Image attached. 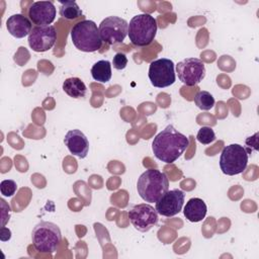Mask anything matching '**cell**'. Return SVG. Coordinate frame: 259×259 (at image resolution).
Returning <instances> with one entry per match:
<instances>
[{
    "label": "cell",
    "mask_w": 259,
    "mask_h": 259,
    "mask_svg": "<svg viewBox=\"0 0 259 259\" xmlns=\"http://www.w3.org/2000/svg\"><path fill=\"white\" fill-rule=\"evenodd\" d=\"M17 190V184L14 180L5 179L0 183V191L3 196H12Z\"/></svg>",
    "instance_id": "7402d4cb"
},
{
    "label": "cell",
    "mask_w": 259,
    "mask_h": 259,
    "mask_svg": "<svg viewBox=\"0 0 259 259\" xmlns=\"http://www.w3.org/2000/svg\"><path fill=\"white\" fill-rule=\"evenodd\" d=\"M92 78L99 83H107L112 76L111 64L107 60H100L96 62L91 68Z\"/></svg>",
    "instance_id": "ac0fdd59"
},
{
    "label": "cell",
    "mask_w": 259,
    "mask_h": 259,
    "mask_svg": "<svg viewBox=\"0 0 259 259\" xmlns=\"http://www.w3.org/2000/svg\"><path fill=\"white\" fill-rule=\"evenodd\" d=\"M60 15L68 20H73L82 15V10L75 1H60Z\"/></svg>",
    "instance_id": "d6986e66"
},
{
    "label": "cell",
    "mask_w": 259,
    "mask_h": 259,
    "mask_svg": "<svg viewBox=\"0 0 259 259\" xmlns=\"http://www.w3.org/2000/svg\"><path fill=\"white\" fill-rule=\"evenodd\" d=\"M112 65L113 68L116 70H122L126 67L127 65V58L123 53H117L114 55L112 59Z\"/></svg>",
    "instance_id": "603a6c76"
},
{
    "label": "cell",
    "mask_w": 259,
    "mask_h": 259,
    "mask_svg": "<svg viewBox=\"0 0 259 259\" xmlns=\"http://www.w3.org/2000/svg\"><path fill=\"white\" fill-rule=\"evenodd\" d=\"M6 27L8 32L16 38H22L29 35L32 29L30 20L20 13L9 16L6 21Z\"/></svg>",
    "instance_id": "9a60e30c"
},
{
    "label": "cell",
    "mask_w": 259,
    "mask_h": 259,
    "mask_svg": "<svg viewBox=\"0 0 259 259\" xmlns=\"http://www.w3.org/2000/svg\"><path fill=\"white\" fill-rule=\"evenodd\" d=\"M179 80L186 86H195L205 77L204 63L197 58H186L176 65Z\"/></svg>",
    "instance_id": "9c48e42d"
},
{
    "label": "cell",
    "mask_w": 259,
    "mask_h": 259,
    "mask_svg": "<svg viewBox=\"0 0 259 259\" xmlns=\"http://www.w3.org/2000/svg\"><path fill=\"white\" fill-rule=\"evenodd\" d=\"M195 105L201 110H209L214 105V98L213 96L204 90H200L195 94L194 97Z\"/></svg>",
    "instance_id": "ffe728a7"
},
{
    "label": "cell",
    "mask_w": 259,
    "mask_h": 259,
    "mask_svg": "<svg viewBox=\"0 0 259 259\" xmlns=\"http://www.w3.org/2000/svg\"><path fill=\"white\" fill-rule=\"evenodd\" d=\"M168 188L169 180L167 175L157 169L146 170L141 174L137 182L138 193L147 202H157Z\"/></svg>",
    "instance_id": "7a4b0ae2"
},
{
    "label": "cell",
    "mask_w": 259,
    "mask_h": 259,
    "mask_svg": "<svg viewBox=\"0 0 259 259\" xmlns=\"http://www.w3.org/2000/svg\"><path fill=\"white\" fill-rule=\"evenodd\" d=\"M185 193L180 189L167 190L156 202V210L163 217H174L182 209Z\"/></svg>",
    "instance_id": "7c38bea8"
},
{
    "label": "cell",
    "mask_w": 259,
    "mask_h": 259,
    "mask_svg": "<svg viewBox=\"0 0 259 259\" xmlns=\"http://www.w3.org/2000/svg\"><path fill=\"white\" fill-rule=\"evenodd\" d=\"M56 14L57 10L53 1H36L28 9V16L36 26L51 25L56 18Z\"/></svg>",
    "instance_id": "4fadbf2b"
},
{
    "label": "cell",
    "mask_w": 259,
    "mask_h": 259,
    "mask_svg": "<svg viewBox=\"0 0 259 259\" xmlns=\"http://www.w3.org/2000/svg\"><path fill=\"white\" fill-rule=\"evenodd\" d=\"M63 90L73 98H82L87 93L85 83L78 77L67 78L63 83Z\"/></svg>",
    "instance_id": "e0dca14e"
},
{
    "label": "cell",
    "mask_w": 259,
    "mask_h": 259,
    "mask_svg": "<svg viewBox=\"0 0 259 259\" xmlns=\"http://www.w3.org/2000/svg\"><path fill=\"white\" fill-rule=\"evenodd\" d=\"M151 84L157 88H165L174 84L176 80L175 65L172 60L160 58L151 62L148 73Z\"/></svg>",
    "instance_id": "52a82bcc"
},
{
    "label": "cell",
    "mask_w": 259,
    "mask_h": 259,
    "mask_svg": "<svg viewBox=\"0 0 259 259\" xmlns=\"http://www.w3.org/2000/svg\"><path fill=\"white\" fill-rule=\"evenodd\" d=\"M188 146V138L169 124L154 138L152 150L158 160L171 164L184 153Z\"/></svg>",
    "instance_id": "6da1fadb"
},
{
    "label": "cell",
    "mask_w": 259,
    "mask_h": 259,
    "mask_svg": "<svg viewBox=\"0 0 259 259\" xmlns=\"http://www.w3.org/2000/svg\"><path fill=\"white\" fill-rule=\"evenodd\" d=\"M31 241L36 251L54 253L62 241V233L56 224L41 221L32 229Z\"/></svg>",
    "instance_id": "5b68a950"
},
{
    "label": "cell",
    "mask_w": 259,
    "mask_h": 259,
    "mask_svg": "<svg viewBox=\"0 0 259 259\" xmlns=\"http://www.w3.org/2000/svg\"><path fill=\"white\" fill-rule=\"evenodd\" d=\"M57 40V31L54 25L32 27L28 35V45L36 53H44L53 48Z\"/></svg>",
    "instance_id": "8fae6325"
},
{
    "label": "cell",
    "mask_w": 259,
    "mask_h": 259,
    "mask_svg": "<svg viewBox=\"0 0 259 259\" xmlns=\"http://www.w3.org/2000/svg\"><path fill=\"white\" fill-rule=\"evenodd\" d=\"M157 21L149 13L134 16L128 23V37L137 47H147L152 44L157 32Z\"/></svg>",
    "instance_id": "277c9868"
},
{
    "label": "cell",
    "mask_w": 259,
    "mask_h": 259,
    "mask_svg": "<svg viewBox=\"0 0 259 259\" xmlns=\"http://www.w3.org/2000/svg\"><path fill=\"white\" fill-rule=\"evenodd\" d=\"M99 32L102 41L108 45L122 42L128 32V23L118 16H108L99 24Z\"/></svg>",
    "instance_id": "ba28073f"
},
{
    "label": "cell",
    "mask_w": 259,
    "mask_h": 259,
    "mask_svg": "<svg viewBox=\"0 0 259 259\" xmlns=\"http://www.w3.org/2000/svg\"><path fill=\"white\" fill-rule=\"evenodd\" d=\"M197 141L202 145H208L215 140V134L210 126H201L196 135Z\"/></svg>",
    "instance_id": "44dd1931"
},
{
    "label": "cell",
    "mask_w": 259,
    "mask_h": 259,
    "mask_svg": "<svg viewBox=\"0 0 259 259\" xmlns=\"http://www.w3.org/2000/svg\"><path fill=\"white\" fill-rule=\"evenodd\" d=\"M64 143L71 154L84 159L89 151V142L80 130L69 131L64 138Z\"/></svg>",
    "instance_id": "5bb4252c"
},
{
    "label": "cell",
    "mask_w": 259,
    "mask_h": 259,
    "mask_svg": "<svg viewBox=\"0 0 259 259\" xmlns=\"http://www.w3.org/2000/svg\"><path fill=\"white\" fill-rule=\"evenodd\" d=\"M127 215L135 229L143 233L150 231L158 223V212L149 203L134 205L128 210Z\"/></svg>",
    "instance_id": "30bf717a"
},
{
    "label": "cell",
    "mask_w": 259,
    "mask_h": 259,
    "mask_svg": "<svg viewBox=\"0 0 259 259\" xmlns=\"http://www.w3.org/2000/svg\"><path fill=\"white\" fill-rule=\"evenodd\" d=\"M248 152L239 144H231L224 147L220 157V168L229 176L241 174L248 165Z\"/></svg>",
    "instance_id": "8992f818"
},
{
    "label": "cell",
    "mask_w": 259,
    "mask_h": 259,
    "mask_svg": "<svg viewBox=\"0 0 259 259\" xmlns=\"http://www.w3.org/2000/svg\"><path fill=\"white\" fill-rule=\"evenodd\" d=\"M10 238H11V231L6 227H2L1 228V235H0L1 241L5 242V241L10 240Z\"/></svg>",
    "instance_id": "cb8c5ba5"
},
{
    "label": "cell",
    "mask_w": 259,
    "mask_h": 259,
    "mask_svg": "<svg viewBox=\"0 0 259 259\" xmlns=\"http://www.w3.org/2000/svg\"><path fill=\"white\" fill-rule=\"evenodd\" d=\"M73 45L82 52L93 53L102 46L99 28L92 20H82L77 22L71 29Z\"/></svg>",
    "instance_id": "3957f363"
},
{
    "label": "cell",
    "mask_w": 259,
    "mask_h": 259,
    "mask_svg": "<svg viewBox=\"0 0 259 259\" xmlns=\"http://www.w3.org/2000/svg\"><path fill=\"white\" fill-rule=\"evenodd\" d=\"M207 207L205 202L198 197L190 198L183 209L185 218L191 223H198L202 221L206 215Z\"/></svg>",
    "instance_id": "2e32d148"
}]
</instances>
